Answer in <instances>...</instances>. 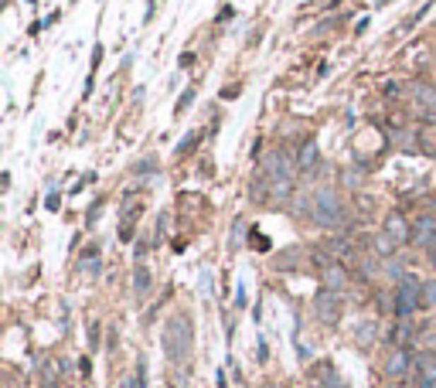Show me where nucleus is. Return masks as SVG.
<instances>
[{"instance_id": "nucleus-9", "label": "nucleus", "mask_w": 436, "mask_h": 388, "mask_svg": "<svg viewBox=\"0 0 436 388\" xmlns=\"http://www.w3.org/2000/svg\"><path fill=\"white\" fill-rule=\"evenodd\" d=\"M324 283H327V290H344V286H348V276H344V269L341 266H334V262H327V266H324Z\"/></svg>"}, {"instance_id": "nucleus-22", "label": "nucleus", "mask_w": 436, "mask_h": 388, "mask_svg": "<svg viewBox=\"0 0 436 388\" xmlns=\"http://www.w3.org/2000/svg\"><path fill=\"white\" fill-rule=\"evenodd\" d=\"M58 18H61L58 11H55V14H48V18H45V28H55V24H58Z\"/></svg>"}, {"instance_id": "nucleus-14", "label": "nucleus", "mask_w": 436, "mask_h": 388, "mask_svg": "<svg viewBox=\"0 0 436 388\" xmlns=\"http://www.w3.org/2000/svg\"><path fill=\"white\" fill-rule=\"evenodd\" d=\"M396 245H399V242L389 232L375 235V253H379V255H392V249H396Z\"/></svg>"}, {"instance_id": "nucleus-1", "label": "nucleus", "mask_w": 436, "mask_h": 388, "mask_svg": "<svg viewBox=\"0 0 436 388\" xmlns=\"http://www.w3.org/2000/svg\"><path fill=\"white\" fill-rule=\"evenodd\" d=\"M314 201H310V218L321 225V229H341L344 225V205L334 188H314Z\"/></svg>"}, {"instance_id": "nucleus-7", "label": "nucleus", "mask_w": 436, "mask_h": 388, "mask_svg": "<svg viewBox=\"0 0 436 388\" xmlns=\"http://www.w3.org/2000/svg\"><path fill=\"white\" fill-rule=\"evenodd\" d=\"M409 365H413V361H409V351L396 348L385 358V375H389V378H402V375L409 371Z\"/></svg>"}, {"instance_id": "nucleus-10", "label": "nucleus", "mask_w": 436, "mask_h": 388, "mask_svg": "<svg viewBox=\"0 0 436 388\" xmlns=\"http://www.w3.org/2000/svg\"><path fill=\"white\" fill-rule=\"evenodd\" d=\"M433 232H436V222H433V218H419L416 229H413V242H416V245H426V242L433 238Z\"/></svg>"}, {"instance_id": "nucleus-4", "label": "nucleus", "mask_w": 436, "mask_h": 388, "mask_svg": "<svg viewBox=\"0 0 436 388\" xmlns=\"http://www.w3.org/2000/svg\"><path fill=\"white\" fill-rule=\"evenodd\" d=\"M266 177H269V181L293 184V160L286 157V150H273V154L266 157Z\"/></svg>"}, {"instance_id": "nucleus-20", "label": "nucleus", "mask_w": 436, "mask_h": 388, "mask_svg": "<svg viewBox=\"0 0 436 388\" xmlns=\"http://www.w3.org/2000/svg\"><path fill=\"white\" fill-rule=\"evenodd\" d=\"M86 272H99V255L86 253Z\"/></svg>"}, {"instance_id": "nucleus-12", "label": "nucleus", "mask_w": 436, "mask_h": 388, "mask_svg": "<svg viewBox=\"0 0 436 388\" xmlns=\"http://www.w3.org/2000/svg\"><path fill=\"white\" fill-rule=\"evenodd\" d=\"M297 164H300V171H314V167H317V143H304Z\"/></svg>"}, {"instance_id": "nucleus-18", "label": "nucleus", "mask_w": 436, "mask_h": 388, "mask_svg": "<svg viewBox=\"0 0 436 388\" xmlns=\"http://www.w3.org/2000/svg\"><path fill=\"white\" fill-rule=\"evenodd\" d=\"M321 388H348V385H344L334 371H327V375H324V382H321Z\"/></svg>"}, {"instance_id": "nucleus-8", "label": "nucleus", "mask_w": 436, "mask_h": 388, "mask_svg": "<svg viewBox=\"0 0 436 388\" xmlns=\"http://www.w3.org/2000/svg\"><path fill=\"white\" fill-rule=\"evenodd\" d=\"M382 232H389L399 242V245H402V242H409V225H406V218H402V214H389Z\"/></svg>"}, {"instance_id": "nucleus-15", "label": "nucleus", "mask_w": 436, "mask_h": 388, "mask_svg": "<svg viewBox=\"0 0 436 388\" xmlns=\"http://www.w3.org/2000/svg\"><path fill=\"white\" fill-rule=\"evenodd\" d=\"M194 96H198V89H194V85H191V89H184V92H181V99H177V106H174V116H184V113H188V106L194 102Z\"/></svg>"}, {"instance_id": "nucleus-17", "label": "nucleus", "mask_w": 436, "mask_h": 388, "mask_svg": "<svg viewBox=\"0 0 436 388\" xmlns=\"http://www.w3.org/2000/svg\"><path fill=\"white\" fill-rule=\"evenodd\" d=\"M242 229H246V218H235V225H232V249L242 245Z\"/></svg>"}, {"instance_id": "nucleus-2", "label": "nucleus", "mask_w": 436, "mask_h": 388, "mask_svg": "<svg viewBox=\"0 0 436 388\" xmlns=\"http://www.w3.org/2000/svg\"><path fill=\"white\" fill-rule=\"evenodd\" d=\"M164 354L171 358L174 365H181L191 354V324L184 317H171L164 324Z\"/></svg>"}, {"instance_id": "nucleus-16", "label": "nucleus", "mask_w": 436, "mask_h": 388, "mask_svg": "<svg viewBox=\"0 0 436 388\" xmlns=\"http://www.w3.org/2000/svg\"><path fill=\"white\" fill-rule=\"evenodd\" d=\"M423 307H436V279L423 283Z\"/></svg>"}, {"instance_id": "nucleus-21", "label": "nucleus", "mask_w": 436, "mask_h": 388, "mask_svg": "<svg viewBox=\"0 0 436 388\" xmlns=\"http://www.w3.org/2000/svg\"><path fill=\"white\" fill-rule=\"evenodd\" d=\"M426 253H430V259H433V262H436V232H433V238L426 242Z\"/></svg>"}, {"instance_id": "nucleus-6", "label": "nucleus", "mask_w": 436, "mask_h": 388, "mask_svg": "<svg viewBox=\"0 0 436 388\" xmlns=\"http://www.w3.org/2000/svg\"><path fill=\"white\" fill-rule=\"evenodd\" d=\"M314 307H317V317H321L324 324H338V317H341V300H338L334 290H324Z\"/></svg>"}, {"instance_id": "nucleus-5", "label": "nucleus", "mask_w": 436, "mask_h": 388, "mask_svg": "<svg viewBox=\"0 0 436 388\" xmlns=\"http://www.w3.org/2000/svg\"><path fill=\"white\" fill-rule=\"evenodd\" d=\"M409 96L419 109H426V116L436 119V85L430 82H409Z\"/></svg>"}, {"instance_id": "nucleus-19", "label": "nucleus", "mask_w": 436, "mask_h": 388, "mask_svg": "<svg viewBox=\"0 0 436 388\" xmlns=\"http://www.w3.org/2000/svg\"><path fill=\"white\" fill-rule=\"evenodd\" d=\"M45 208H48V212H58V208H61V194H48V198H45Z\"/></svg>"}, {"instance_id": "nucleus-3", "label": "nucleus", "mask_w": 436, "mask_h": 388, "mask_svg": "<svg viewBox=\"0 0 436 388\" xmlns=\"http://www.w3.org/2000/svg\"><path fill=\"white\" fill-rule=\"evenodd\" d=\"M419 307H423V283L413 279V276H406L396 290V313L399 317H413Z\"/></svg>"}, {"instance_id": "nucleus-13", "label": "nucleus", "mask_w": 436, "mask_h": 388, "mask_svg": "<svg viewBox=\"0 0 436 388\" xmlns=\"http://www.w3.org/2000/svg\"><path fill=\"white\" fill-rule=\"evenodd\" d=\"M419 368H423V382H433L436 385V358L433 354H423V358H419Z\"/></svg>"}, {"instance_id": "nucleus-11", "label": "nucleus", "mask_w": 436, "mask_h": 388, "mask_svg": "<svg viewBox=\"0 0 436 388\" xmlns=\"http://www.w3.org/2000/svg\"><path fill=\"white\" fill-rule=\"evenodd\" d=\"M133 290H136V300H143L151 293V269L147 266H136V272H133Z\"/></svg>"}]
</instances>
